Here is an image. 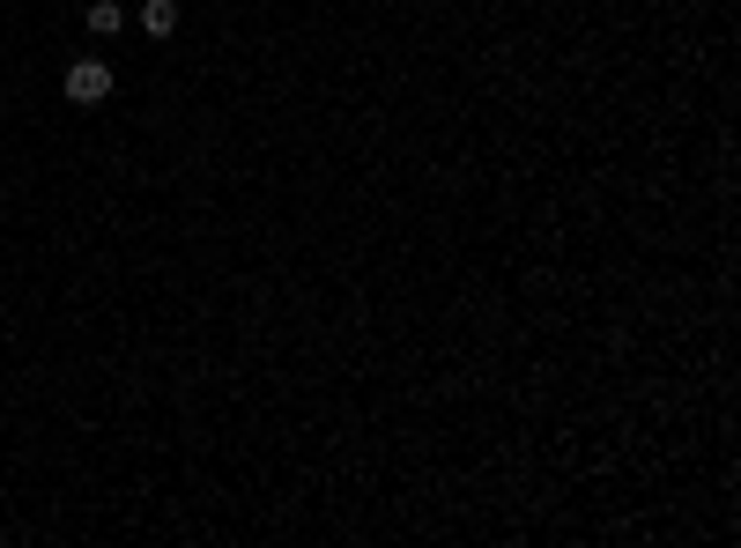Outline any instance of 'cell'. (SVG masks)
Listing matches in <instances>:
<instances>
[{"label":"cell","mask_w":741,"mask_h":548,"mask_svg":"<svg viewBox=\"0 0 741 548\" xmlns=\"http://www.w3.org/2000/svg\"><path fill=\"white\" fill-rule=\"evenodd\" d=\"M67 97L74 104H104L112 97V67H104V60H74L67 67Z\"/></svg>","instance_id":"obj_1"},{"label":"cell","mask_w":741,"mask_h":548,"mask_svg":"<svg viewBox=\"0 0 741 548\" xmlns=\"http://www.w3.org/2000/svg\"><path fill=\"white\" fill-rule=\"evenodd\" d=\"M142 30H148V38H171V30H178V0H148Z\"/></svg>","instance_id":"obj_2"},{"label":"cell","mask_w":741,"mask_h":548,"mask_svg":"<svg viewBox=\"0 0 741 548\" xmlns=\"http://www.w3.org/2000/svg\"><path fill=\"white\" fill-rule=\"evenodd\" d=\"M82 23L97 30V38H119V30H126V8H119V0H97V8H90Z\"/></svg>","instance_id":"obj_3"}]
</instances>
